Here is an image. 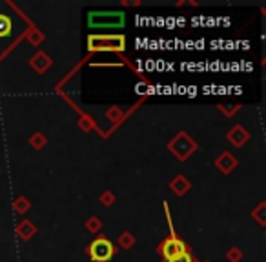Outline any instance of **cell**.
Masks as SVG:
<instances>
[{
  "instance_id": "6da1fadb",
  "label": "cell",
  "mask_w": 266,
  "mask_h": 262,
  "mask_svg": "<svg viewBox=\"0 0 266 262\" xmlns=\"http://www.w3.org/2000/svg\"><path fill=\"white\" fill-rule=\"evenodd\" d=\"M113 251H115V248L108 238H97L89 246V257L95 262H108L113 257Z\"/></svg>"
},
{
  "instance_id": "7a4b0ae2",
  "label": "cell",
  "mask_w": 266,
  "mask_h": 262,
  "mask_svg": "<svg viewBox=\"0 0 266 262\" xmlns=\"http://www.w3.org/2000/svg\"><path fill=\"white\" fill-rule=\"evenodd\" d=\"M181 253H186V244L182 242V240H179L175 235L166 238L164 244H162V255L169 260V258L177 257V255H181Z\"/></svg>"
},
{
  "instance_id": "3957f363",
  "label": "cell",
  "mask_w": 266,
  "mask_h": 262,
  "mask_svg": "<svg viewBox=\"0 0 266 262\" xmlns=\"http://www.w3.org/2000/svg\"><path fill=\"white\" fill-rule=\"evenodd\" d=\"M11 20H9V16L6 15H0V36H8L9 33H11Z\"/></svg>"
},
{
  "instance_id": "277c9868",
  "label": "cell",
  "mask_w": 266,
  "mask_h": 262,
  "mask_svg": "<svg viewBox=\"0 0 266 262\" xmlns=\"http://www.w3.org/2000/svg\"><path fill=\"white\" fill-rule=\"evenodd\" d=\"M168 262H194V258H192V255L186 251V253H181V255H177V257L169 258Z\"/></svg>"
}]
</instances>
